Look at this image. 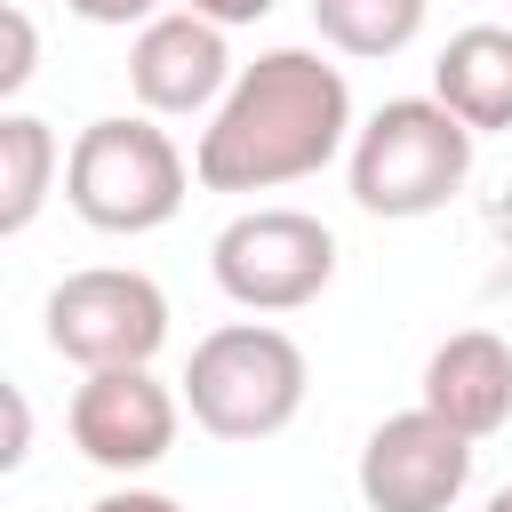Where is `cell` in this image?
<instances>
[{"mask_svg":"<svg viewBox=\"0 0 512 512\" xmlns=\"http://www.w3.org/2000/svg\"><path fill=\"white\" fill-rule=\"evenodd\" d=\"M72 448L96 464V472H152L168 448H176V424H184V392H168L152 368H96L80 376L72 408Z\"/></svg>","mask_w":512,"mask_h":512,"instance_id":"52a82bcc","label":"cell"},{"mask_svg":"<svg viewBox=\"0 0 512 512\" xmlns=\"http://www.w3.org/2000/svg\"><path fill=\"white\" fill-rule=\"evenodd\" d=\"M352 80L320 48H264L240 64L232 96L208 112L192 144V176L208 192H280L352 152Z\"/></svg>","mask_w":512,"mask_h":512,"instance_id":"6da1fadb","label":"cell"},{"mask_svg":"<svg viewBox=\"0 0 512 512\" xmlns=\"http://www.w3.org/2000/svg\"><path fill=\"white\" fill-rule=\"evenodd\" d=\"M360 504L368 512H448L472 488V440L432 408H400L360 440Z\"/></svg>","mask_w":512,"mask_h":512,"instance_id":"ba28073f","label":"cell"},{"mask_svg":"<svg viewBox=\"0 0 512 512\" xmlns=\"http://www.w3.org/2000/svg\"><path fill=\"white\" fill-rule=\"evenodd\" d=\"M208 272L240 312H296L336 280V232L304 208H240L216 232Z\"/></svg>","mask_w":512,"mask_h":512,"instance_id":"8992f818","label":"cell"},{"mask_svg":"<svg viewBox=\"0 0 512 512\" xmlns=\"http://www.w3.org/2000/svg\"><path fill=\"white\" fill-rule=\"evenodd\" d=\"M88 512H184V504L160 496V488H112V496H96Z\"/></svg>","mask_w":512,"mask_h":512,"instance_id":"e0dca14e","label":"cell"},{"mask_svg":"<svg viewBox=\"0 0 512 512\" xmlns=\"http://www.w3.org/2000/svg\"><path fill=\"white\" fill-rule=\"evenodd\" d=\"M184 8H192V16H208V24H224V32H232V24H264V16H272V8H280V0H184Z\"/></svg>","mask_w":512,"mask_h":512,"instance_id":"2e32d148","label":"cell"},{"mask_svg":"<svg viewBox=\"0 0 512 512\" xmlns=\"http://www.w3.org/2000/svg\"><path fill=\"white\" fill-rule=\"evenodd\" d=\"M192 192V168L176 152V136L152 120V112H112V120H88L64 152V200L88 232H160Z\"/></svg>","mask_w":512,"mask_h":512,"instance_id":"277c9868","label":"cell"},{"mask_svg":"<svg viewBox=\"0 0 512 512\" xmlns=\"http://www.w3.org/2000/svg\"><path fill=\"white\" fill-rule=\"evenodd\" d=\"M64 152H56V128L32 120V112H0V232H24L56 184Z\"/></svg>","mask_w":512,"mask_h":512,"instance_id":"7c38bea8","label":"cell"},{"mask_svg":"<svg viewBox=\"0 0 512 512\" xmlns=\"http://www.w3.org/2000/svg\"><path fill=\"white\" fill-rule=\"evenodd\" d=\"M432 96L472 136L512 128V24H464L432 64Z\"/></svg>","mask_w":512,"mask_h":512,"instance_id":"8fae6325","label":"cell"},{"mask_svg":"<svg viewBox=\"0 0 512 512\" xmlns=\"http://www.w3.org/2000/svg\"><path fill=\"white\" fill-rule=\"evenodd\" d=\"M304 392H312V360L272 320L208 328L192 344V368H184V408L208 440H272L296 424Z\"/></svg>","mask_w":512,"mask_h":512,"instance_id":"3957f363","label":"cell"},{"mask_svg":"<svg viewBox=\"0 0 512 512\" xmlns=\"http://www.w3.org/2000/svg\"><path fill=\"white\" fill-rule=\"evenodd\" d=\"M0 32H8V56H0V96H24V80L40 72V40H32V16L24 8H0Z\"/></svg>","mask_w":512,"mask_h":512,"instance_id":"5bb4252c","label":"cell"},{"mask_svg":"<svg viewBox=\"0 0 512 512\" xmlns=\"http://www.w3.org/2000/svg\"><path fill=\"white\" fill-rule=\"evenodd\" d=\"M64 8H72V16H88V24H120V32H128V24L144 32L152 16H168L160 0H64Z\"/></svg>","mask_w":512,"mask_h":512,"instance_id":"9a60e30c","label":"cell"},{"mask_svg":"<svg viewBox=\"0 0 512 512\" xmlns=\"http://www.w3.org/2000/svg\"><path fill=\"white\" fill-rule=\"evenodd\" d=\"M48 344L72 360V368H152V352L168 344V296L152 272H128V264H88V272H64L48 288Z\"/></svg>","mask_w":512,"mask_h":512,"instance_id":"5b68a950","label":"cell"},{"mask_svg":"<svg viewBox=\"0 0 512 512\" xmlns=\"http://www.w3.org/2000/svg\"><path fill=\"white\" fill-rule=\"evenodd\" d=\"M440 424H456L464 440H488L512 424V344L496 328H456L448 344H432L424 360V400Z\"/></svg>","mask_w":512,"mask_h":512,"instance_id":"30bf717a","label":"cell"},{"mask_svg":"<svg viewBox=\"0 0 512 512\" xmlns=\"http://www.w3.org/2000/svg\"><path fill=\"white\" fill-rule=\"evenodd\" d=\"M472 128L440 104V96H392L360 120L352 152H344V176H352V200L384 224H416L432 208H448L472 176Z\"/></svg>","mask_w":512,"mask_h":512,"instance_id":"7a4b0ae2","label":"cell"},{"mask_svg":"<svg viewBox=\"0 0 512 512\" xmlns=\"http://www.w3.org/2000/svg\"><path fill=\"white\" fill-rule=\"evenodd\" d=\"M24 448H32V408H24V392L8 384V448H0V464L16 472V464H24Z\"/></svg>","mask_w":512,"mask_h":512,"instance_id":"ac0fdd59","label":"cell"},{"mask_svg":"<svg viewBox=\"0 0 512 512\" xmlns=\"http://www.w3.org/2000/svg\"><path fill=\"white\" fill-rule=\"evenodd\" d=\"M480 512H512V480H504V488H496V496H488Z\"/></svg>","mask_w":512,"mask_h":512,"instance_id":"d6986e66","label":"cell"},{"mask_svg":"<svg viewBox=\"0 0 512 512\" xmlns=\"http://www.w3.org/2000/svg\"><path fill=\"white\" fill-rule=\"evenodd\" d=\"M424 8L432 0H312V24L344 56H400L424 32Z\"/></svg>","mask_w":512,"mask_h":512,"instance_id":"4fadbf2b","label":"cell"},{"mask_svg":"<svg viewBox=\"0 0 512 512\" xmlns=\"http://www.w3.org/2000/svg\"><path fill=\"white\" fill-rule=\"evenodd\" d=\"M232 48H224V24L192 16V8H168L152 16L136 40H128V88L152 120H184V112H216L232 96Z\"/></svg>","mask_w":512,"mask_h":512,"instance_id":"9c48e42d","label":"cell"}]
</instances>
